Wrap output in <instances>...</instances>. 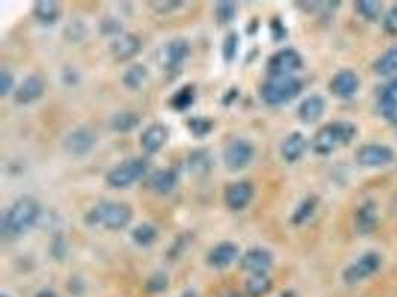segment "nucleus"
I'll use <instances>...</instances> for the list:
<instances>
[{
	"mask_svg": "<svg viewBox=\"0 0 397 297\" xmlns=\"http://www.w3.org/2000/svg\"><path fill=\"white\" fill-rule=\"evenodd\" d=\"M270 33L274 42H283L287 37V27L280 17H272L270 21Z\"/></svg>",
	"mask_w": 397,
	"mask_h": 297,
	"instance_id": "obj_40",
	"label": "nucleus"
},
{
	"mask_svg": "<svg viewBox=\"0 0 397 297\" xmlns=\"http://www.w3.org/2000/svg\"><path fill=\"white\" fill-rule=\"evenodd\" d=\"M142 50V40L132 33H122L110 43V52L116 62H128Z\"/></svg>",
	"mask_w": 397,
	"mask_h": 297,
	"instance_id": "obj_18",
	"label": "nucleus"
},
{
	"mask_svg": "<svg viewBox=\"0 0 397 297\" xmlns=\"http://www.w3.org/2000/svg\"><path fill=\"white\" fill-rule=\"evenodd\" d=\"M240 256L238 245L232 241H224L214 245L207 252V264L214 269H225L231 266Z\"/></svg>",
	"mask_w": 397,
	"mask_h": 297,
	"instance_id": "obj_16",
	"label": "nucleus"
},
{
	"mask_svg": "<svg viewBox=\"0 0 397 297\" xmlns=\"http://www.w3.org/2000/svg\"><path fill=\"white\" fill-rule=\"evenodd\" d=\"M240 51V36L238 33L235 32H229L224 42H222V58L224 62L231 64L235 62V58H237Z\"/></svg>",
	"mask_w": 397,
	"mask_h": 297,
	"instance_id": "obj_35",
	"label": "nucleus"
},
{
	"mask_svg": "<svg viewBox=\"0 0 397 297\" xmlns=\"http://www.w3.org/2000/svg\"><path fill=\"white\" fill-rule=\"evenodd\" d=\"M255 195L253 185L250 182L241 180L231 183L225 190V204L232 211H240L250 204Z\"/></svg>",
	"mask_w": 397,
	"mask_h": 297,
	"instance_id": "obj_13",
	"label": "nucleus"
},
{
	"mask_svg": "<svg viewBox=\"0 0 397 297\" xmlns=\"http://www.w3.org/2000/svg\"><path fill=\"white\" fill-rule=\"evenodd\" d=\"M149 5H152V9L158 13H170L182 8L183 2H178V0H156V2H151Z\"/></svg>",
	"mask_w": 397,
	"mask_h": 297,
	"instance_id": "obj_45",
	"label": "nucleus"
},
{
	"mask_svg": "<svg viewBox=\"0 0 397 297\" xmlns=\"http://www.w3.org/2000/svg\"><path fill=\"white\" fill-rule=\"evenodd\" d=\"M2 297H6V294H2Z\"/></svg>",
	"mask_w": 397,
	"mask_h": 297,
	"instance_id": "obj_54",
	"label": "nucleus"
},
{
	"mask_svg": "<svg viewBox=\"0 0 397 297\" xmlns=\"http://www.w3.org/2000/svg\"><path fill=\"white\" fill-rule=\"evenodd\" d=\"M63 81L67 85H76L79 82V73L73 67H66L63 70Z\"/></svg>",
	"mask_w": 397,
	"mask_h": 297,
	"instance_id": "obj_47",
	"label": "nucleus"
},
{
	"mask_svg": "<svg viewBox=\"0 0 397 297\" xmlns=\"http://www.w3.org/2000/svg\"><path fill=\"white\" fill-rule=\"evenodd\" d=\"M360 81L357 74L352 70L338 71L329 83L330 93L338 98H350L357 93Z\"/></svg>",
	"mask_w": 397,
	"mask_h": 297,
	"instance_id": "obj_19",
	"label": "nucleus"
},
{
	"mask_svg": "<svg viewBox=\"0 0 397 297\" xmlns=\"http://www.w3.org/2000/svg\"><path fill=\"white\" fill-rule=\"evenodd\" d=\"M304 64L301 54L293 48H283L272 54L267 62L270 76H292Z\"/></svg>",
	"mask_w": 397,
	"mask_h": 297,
	"instance_id": "obj_8",
	"label": "nucleus"
},
{
	"mask_svg": "<svg viewBox=\"0 0 397 297\" xmlns=\"http://www.w3.org/2000/svg\"><path fill=\"white\" fill-rule=\"evenodd\" d=\"M379 267H381V256L376 251H367L345 267V271L343 272L344 282L350 286L359 284V282L376 274L379 271Z\"/></svg>",
	"mask_w": 397,
	"mask_h": 297,
	"instance_id": "obj_6",
	"label": "nucleus"
},
{
	"mask_svg": "<svg viewBox=\"0 0 397 297\" xmlns=\"http://www.w3.org/2000/svg\"><path fill=\"white\" fill-rule=\"evenodd\" d=\"M378 109L381 116L394 127H397V93L386 86L382 89L378 101Z\"/></svg>",
	"mask_w": 397,
	"mask_h": 297,
	"instance_id": "obj_25",
	"label": "nucleus"
},
{
	"mask_svg": "<svg viewBox=\"0 0 397 297\" xmlns=\"http://www.w3.org/2000/svg\"><path fill=\"white\" fill-rule=\"evenodd\" d=\"M272 262H274V257L270 250L262 248V247H255V248L247 250L241 256L240 266L243 271H246L248 274L262 275V274H267L271 269Z\"/></svg>",
	"mask_w": 397,
	"mask_h": 297,
	"instance_id": "obj_12",
	"label": "nucleus"
},
{
	"mask_svg": "<svg viewBox=\"0 0 397 297\" xmlns=\"http://www.w3.org/2000/svg\"><path fill=\"white\" fill-rule=\"evenodd\" d=\"M272 287V281L267 274L252 275L246 282V294L248 297H263Z\"/></svg>",
	"mask_w": 397,
	"mask_h": 297,
	"instance_id": "obj_30",
	"label": "nucleus"
},
{
	"mask_svg": "<svg viewBox=\"0 0 397 297\" xmlns=\"http://www.w3.org/2000/svg\"><path fill=\"white\" fill-rule=\"evenodd\" d=\"M168 137H170L168 127L156 122V124L149 125L142 132L140 146L144 153L155 155L161 151V148H163V146L167 143Z\"/></svg>",
	"mask_w": 397,
	"mask_h": 297,
	"instance_id": "obj_15",
	"label": "nucleus"
},
{
	"mask_svg": "<svg viewBox=\"0 0 397 297\" xmlns=\"http://www.w3.org/2000/svg\"><path fill=\"white\" fill-rule=\"evenodd\" d=\"M62 15V6L54 0H39L33 5V17L43 25H52Z\"/></svg>",
	"mask_w": 397,
	"mask_h": 297,
	"instance_id": "obj_24",
	"label": "nucleus"
},
{
	"mask_svg": "<svg viewBox=\"0 0 397 297\" xmlns=\"http://www.w3.org/2000/svg\"><path fill=\"white\" fill-rule=\"evenodd\" d=\"M280 297H295V294H293L292 291H286V293H283Z\"/></svg>",
	"mask_w": 397,
	"mask_h": 297,
	"instance_id": "obj_53",
	"label": "nucleus"
},
{
	"mask_svg": "<svg viewBox=\"0 0 397 297\" xmlns=\"http://www.w3.org/2000/svg\"><path fill=\"white\" fill-rule=\"evenodd\" d=\"M387 86H389V88H391L393 91H396V93H397V76H396V78H394V79H393V81H391Z\"/></svg>",
	"mask_w": 397,
	"mask_h": 297,
	"instance_id": "obj_51",
	"label": "nucleus"
},
{
	"mask_svg": "<svg viewBox=\"0 0 397 297\" xmlns=\"http://www.w3.org/2000/svg\"><path fill=\"white\" fill-rule=\"evenodd\" d=\"M97 144V134L88 127L76 128L64 139L63 146L66 152L73 156H85L90 153Z\"/></svg>",
	"mask_w": 397,
	"mask_h": 297,
	"instance_id": "obj_10",
	"label": "nucleus"
},
{
	"mask_svg": "<svg viewBox=\"0 0 397 297\" xmlns=\"http://www.w3.org/2000/svg\"><path fill=\"white\" fill-rule=\"evenodd\" d=\"M238 6L232 0H220L214 5V20L219 25H228L237 17Z\"/></svg>",
	"mask_w": 397,
	"mask_h": 297,
	"instance_id": "obj_33",
	"label": "nucleus"
},
{
	"mask_svg": "<svg viewBox=\"0 0 397 297\" xmlns=\"http://www.w3.org/2000/svg\"><path fill=\"white\" fill-rule=\"evenodd\" d=\"M36 297H57V296H55V293L51 291V290H43V291H40Z\"/></svg>",
	"mask_w": 397,
	"mask_h": 297,
	"instance_id": "obj_49",
	"label": "nucleus"
},
{
	"mask_svg": "<svg viewBox=\"0 0 397 297\" xmlns=\"http://www.w3.org/2000/svg\"><path fill=\"white\" fill-rule=\"evenodd\" d=\"M140 125V117L137 113L131 110H121L112 115L110 117V128L115 132L127 134L134 131Z\"/></svg>",
	"mask_w": 397,
	"mask_h": 297,
	"instance_id": "obj_26",
	"label": "nucleus"
},
{
	"mask_svg": "<svg viewBox=\"0 0 397 297\" xmlns=\"http://www.w3.org/2000/svg\"><path fill=\"white\" fill-rule=\"evenodd\" d=\"M325 110H326L325 98L318 94H313L301 101L298 107V117L301 119V122L311 125L320 121Z\"/></svg>",
	"mask_w": 397,
	"mask_h": 297,
	"instance_id": "obj_21",
	"label": "nucleus"
},
{
	"mask_svg": "<svg viewBox=\"0 0 397 297\" xmlns=\"http://www.w3.org/2000/svg\"><path fill=\"white\" fill-rule=\"evenodd\" d=\"M357 128L347 121H338L321 127L313 137L311 147L317 155H329L338 147L347 146L355 140Z\"/></svg>",
	"mask_w": 397,
	"mask_h": 297,
	"instance_id": "obj_3",
	"label": "nucleus"
},
{
	"mask_svg": "<svg viewBox=\"0 0 397 297\" xmlns=\"http://www.w3.org/2000/svg\"><path fill=\"white\" fill-rule=\"evenodd\" d=\"M374 70L379 76H389L397 71V47H391L382 54L375 62Z\"/></svg>",
	"mask_w": 397,
	"mask_h": 297,
	"instance_id": "obj_32",
	"label": "nucleus"
},
{
	"mask_svg": "<svg viewBox=\"0 0 397 297\" xmlns=\"http://www.w3.org/2000/svg\"><path fill=\"white\" fill-rule=\"evenodd\" d=\"M131 238L140 247H149L158 240V229L151 223H140L131 232Z\"/></svg>",
	"mask_w": 397,
	"mask_h": 297,
	"instance_id": "obj_31",
	"label": "nucleus"
},
{
	"mask_svg": "<svg viewBox=\"0 0 397 297\" xmlns=\"http://www.w3.org/2000/svg\"><path fill=\"white\" fill-rule=\"evenodd\" d=\"M51 252L54 255V257L57 259H63L67 252V243L63 236H57L54 238L52 245H51Z\"/></svg>",
	"mask_w": 397,
	"mask_h": 297,
	"instance_id": "obj_46",
	"label": "nucleus"
},
{
	"mask_svg": "<svg viewBox=\"0 0 397 297\" xmlns=\"http://www.w3.org/2000/svg\"><path fill=\"white\" fill-rule=\"evenodd\" d=\"M43 93H45V82L38 74H30L16 88L13 100L21 106H27V104L38 101Z\"/></svg>",
	"mask_w": 397,
	"mask_h": 297,
	"instance_id": "obj_14",
	"label": "nucleus"
},
{
	"mask_svg": "<svg viewBox=\"0 0 397 297\" xmlns=\"http://www.w3.org/2000/svg\"><path fill=\"white\" fill-rule=\"evenodd\" d=\"M213 156L207 151V148H195L189 153L188 156V167L189 171L192 173L195 177H205L209 175L213 168Z\"/></svg>",
	"mask_w": 397,
	"mask_h": 297,
	"instance_id": "obj_23",
	"label": "nucleus"
},
{
	"mask_svg": "<svg viewBox=\"0 0 397 297\" xmlns=\"http://www.w3.org/2000/svg\"><path fill=\"white\" fill-rule=\"evenodd\" d=\"M86 35H88V28H86L85 23H82L79 20L70 21L64 28V37L70 43L82 42L86 37Z\"/></svg>",
	"mask_w": 397,
	"mask_h": 297,
	"instance_id": "obj_37",
	"label": "nucleus"
},
{
	"mask_svg": "<svg viewBox=\"0 0 397 297\" xmlns=\"http://www.w3.org/2000/svg\"><path fill=\"white\" fill-rule=\"evenodd\" d=\"M190 54V47L186 39L176 37L166 43L158 54V62L164 70L176 71L182 67Z\"/></svg>",
	"mask_w": 397,
	"mask_h": 297,
	"instance_id": "obj_9",
	"label": "nucleus"
},
{
	"mask_svg": "<svg viewBox=\"0 0 397 297\" xmlns=\"http://www.w3.org/2000/svg\"><path fill=\"white\" fill-rule=\"evenodd\" d=\"M304 89V82L297 76H270L260 85L259 95L267 106H283L295 100Z\"/></svg>",
	"mask_w": 397,
	"mask_h": 297,
	"instance_id": "obj_4",
	"label": "nucleus"
},
{
	"mask_svg": "<svg viewBox=\"0 0 397 297\" xmlns=\"http://www.w3.org/2000/svg\"><path fill=\"white\" fill-rule=\"evenodd\" d=\"M219 297H240L238 293H235V291H226V293H222Z\"/></svg>",
	"mask_w": 397,
	"mask_h": 297,
	"instance_id": "obj_50",
	"label": "nucleus"
},
{
	"mask_svg": "<svg viewBox=\"0 0 397 297\" xmlns=\"http://www.w3.org/2000/svg\"><path fill=\"white\" fill-rule=\"evenodd\" d=\"M100 32L108 36H120L122 35V23L115 17H105L100 23Z\"/></svg>",
	"mask_w": 397,
	"mask_h": 297,
	"instance_id": "obj_39",
	"label": "nucleus"
},
{
	"mask_svg": "<svg viewBox=\"0 0 397 297\" xmlns=\"http://www.w3.org/2000/svg\"><path fill=\"white\" fill-rule=\"evenodd\" d=\"M382 27H384L386 33H389L391 36H397V5L391 6L386 12L384 21H382Z\"/></svg>",
	"mask_w": 397,
	"mask_h": 297,
	"instance_id": "obj_43",
	"label": "nucleus"
},
{
	"mask_svg": "<svg viewBox=\"0 0 397 297\" xmlns=\"http://www.w3.org/2000/svg\"><path fill=\"white\" fill-rule=\"evenodd\" d=\"M179 183V173L176 168H159L149 174L146 185L152 190L159 193V195H167Z\"/></svg>",
	"mask_w": 397,
	"mask_h": 297,
	"instance_id": "obj_20",
	"label": "nucleus"
},
{
	"mask_svg": "<svg viewBox=\"0 0 397 297\" xmlns=\"http://www.w3.org/2000/svg\"><path fill=\"white\" fill-rule=\"evenodd\" d=\"M394 159V152L389 146L384 144H364L362 146L357 153L356 161L362 167L366 168H378L389 165Z\"/></svg>",
	"mask_w": 397,
	"mask_h": 297,
	"instance_id": "obj_11",
	"label": "nucleus"
},
{
	"mask_svg": "<svg viewBox=\"0 0 397 297\" xmlns=\"http://www.w3.org/2000/svg\"><path fill=\"white\" fill-rule=\"evenodd\" d=\"M197 100V89L194 85H183L170 98V106L176 112H186L194 106Z\"/></svg>",
	"mask_w": 397,
	"mask_h": 297,
	"instance_id": "obj_27",
	"label": "nucleus"
},
{
	"mask_svg": "<svg viewBox=\"0 0 397 297\" xmlns=\"http://www.w3.org/2000/svg\"><path fill=\"white\" fill-rule=\"evenodd\" d=\"M297 6L305 12H317L325 9H335L340 6V2H297Z\"/></svg>",
	"mask_w": 397,
	"mask_h": 297,
	"instance_id": "obj_42",
	"label": "nucleus"
},
{
	"mask_svg": "<svg viewBox=\"0 0 397 297\" xmlns=\"http://www.w3.org/2000/svg\"><path fill=\"white\" fill-rule=\"evenodd\" d=\"M149 76V70L144 64H132L122 74V83L127 89L137 91Z\"/></svg>",
	"mask_w": 397,
	"mask_h": 297,
	"instance_id": "obj_29",
	"label": "nucleus"
},
{
	"mask_svg": "<svg viewBox=\"0 0 397 297\" xmlns=\"http://www.w3.org/2000/svg\"><path fill=\"white\" fill-rule=\"evenodd\" d=\"M318 205V198L316 195H308L305 199L301 201V204L295 208V211L292 214V225L295 226H302L305 223L310 220Z\"/></svg>",
	"mask_w": 397,
	"mask_h": 297,
	"instance_id": "obj_28",
	"label": "nucleus"
},
{
	"mask_svg": "<svg viewBox=\"0 0 397 297\" xmlns=\"http://www.w3.org/2000/svg\"><path fill=\"white\" fill-rule=\"evenodd\" d=\"M16 79H13V74L4 69L0 71V95L6 97L12 91H16Z\"/></svg>",
	"mask_w": 397,
	"mask_h": 297,
	"instance_id": "obj_41",
	"label": "nucleus"
},
{
	"mask_svg": "<svg viewBox=\"0 0 397 297\" xmlns=\"http://www.w3.org/2000/svg\"><path fill=\"white\" fill-rule=\"evenodd\" d=\"M308 148V141L305 136L299 131L289 134V136L282 141L280 153L286 162H297L299 161Z\"/></svg>",
	"mask_w": 397,
	"mask_h": 297,
	"instance_id": "obj_22",
	"label": "nucleus"
},
{
	"mask_svg": "<svg viewBox=\"0 0 397 297\" xmlns=\"http://www.w3.org/2000/svg\"><path fill=\"white\" fill-rule=\"evenodd\" d=\"M356 11L367 21H375L382 12V4L378 0H360L356 2Z\"/></svg>",
	"mask_w": 397,
	"mask_h": 297,
	"instance_id": "obj_36",
	"label": "nucleus"
},
{
	"mask_svg": "<svg viewBox=\"0 0 397 297\" xmlns=\"http://www.w3.org/2000/svg\"><path fill=\"white\" fill-rule=\"evenodd\" d=\"M378 208L372 199H367L362 202L357 208L355 216L356 231L362 236H367L376 231L378 228Z\"/></svg>",
	"mask_w": 397,
	"mask_h": 297,
	"instance_id": "obj_17",
	"label": "nucleus"
},
{
	"mask_svg": "<svg viewBox=\"0 0 397 297\" xmlns=\"http://www.w3.org/2000/svg\"><path fill=\"white\" fill-rule=\"evenodd\" d=\"M190 241H192V236H190L189 233H183V235L178 236V240L173 243V245L168 251V256L178 259L183 252V250L190 244Z\"/></svg>",
	"mask_w": 397,
	"mask_h": 297,
	"instance_id": "obj_44",
	"label": "nucleus"
},
{
	"mask_svg": "<svg viewBox=\"0 0 397 297\" xmlns=\"http://www.w3.org/2000/svg\"><path fill=\"white\" fill-rule=\"evenodd\" d=\"M149 173V161L134 156L122 161L106 174V183L112 189H128Z\"/></svg>",
	"mask_w": 397,
	"mask_h": 297,
	"instance_id": "obj_5",
	"label": "nucleus"
},
{
	"mask_svg": "<svg viewBox=\"0 0 397 297\" xmlns=\"http://www.w3.org/2000/svg\"><path fill=\"white\" fill-rule=\"evenodd\" d=\"M40 216V204L33 197H21L4 213L0 233L5 240H16L30 231Z\"/></svg>",
	"mask_w": 397,
	"mask_h": 297,
	"instance_id": "obj_1",
	"label": "nucleus"
},
{
	"mask_svg": "<svg viewBox=\"0 0 397 297\" xmlns=\"http://www.w3.org/2000/svg\"><path fill=\"white\" fill-rule=\"evenodd\" d=\"M182 297H197V296H195V293H194V291H186Z\"/></svg>",
	"mask_w": 397,
	"mask_h": 297,
	"instance_id": "obj_52",
	"label": "nucleus"
},
{
	"mask_svg": "<svg viewBox=\"0 0 397 297\" xmlns=\"http://www.w3.org/2000/svg\"><path fill=\"white\" fill-rule=\"evenodd\" d=\"M213 129H214V122L210 117L194 116L188 121V131L192 134L195 139H205Z\"/></svg>",
	"mask_w": 397,
	"mask_h": 297,
	"instance_id": "obj_34",
	"label": "nucleus"
},
{
	"mask_svg": "<svg viewBox=\"0 0 397 297\" xmlns=\"http://www.w3.org/2000/svg\"><path fill=\"white\" fill-rule=\"evenodd\" d=\"M168 287V276L164 272H155L146 282V290L149 293H163Z\"/></svg>",
	"mask_w": 397,
	"mask_h": 297,
	"instance_id": "obj_38",
	"label": "nucleus"
},
{
	"mask_svg": "<svg viewBox=\"0 0 397 297\" xmlns=\"http://www.w3.org/2000/svg\"><path fill=\"white\" fill-rule=\"evenodd\" d=\"M132 206L122 201H101L85 216L88 226H103L109 231H121L130 225Z\"/></svg>",
	"mask_w": 397,
	"mask_h": 297,
	"instance_id": "obj_2",
	"label": "nucleus"
},
{
	"mask_svg": "<svg viewBox=\"0 0 397 297\" xmlns=\"http://www.w3.org/2000/svg\"><path fill=\"white\" fill-rule=\"evenodd\" d=\"M256 155L253 143L244 139L229 141L224 151V162L229 171H241L253 162Z\"/></svg>",
	"mask_w": 397,
	"mask_h": 297,
	"instance_id": "obj_7",
	"label": "nucleus"
},
{
	"mask_svg": "<svg viewBox=\"0 0 397 297\" xmlns=\"http://www.w3.org/2000/svg\"><path fill=\"white\" fill-rule=\"evenodd\" d=\"M240 97V89L238 88H229L228 91L225 93L224 98H222V103H224V106H231V104L234 101H237V98Z\"/></svg>",
	"mask_w": 397,
	"mask_h": 297,
	"instance_id": "obj_48",
	"label": "nucleus"
}]
</instances>
